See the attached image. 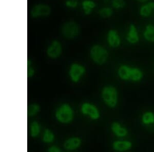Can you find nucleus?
I'll return each mask as SVG.
<instances>
[{"label": "nucleus", "mask_w": 154, "mask_h": 152, "mask_svg": "<svg viewBox=\"0 0 154 152\" xmlns=\"http://www.w3.org/2000/svg\"><path fill=\"white\" fill-rule=\"evenodd\" d=\"M82 7L85 14L89 15L96 7V4L91 0H85L82 3Z\"/></svg>", "instance_id": "18"}, {"label": "nucleus", "mask_w": 154, "mask_h": 152, "mask_svg": "<svg viewBox=\"0 0 154 152\" xmlns=\"http://www.w3.org/2000/svg\"><path fill=\"white\" fill-rule=\"evenodd\" d=\"M112 5L114 9H123L126 5V2L125 0H112Z\"/></svg>", "instance_id": "21"}, {"label": "nucleus", "mask_w": 154, "mask_h": 152, "mask_svg": "<svg viewBox=\"0 0 154 152\" xmlns=\"http://www.w3.org/2000/svg\"><path fill=\"white\" fill-rule=\"evenodd\" d=\"M131 67L128 65H121L118 70V75L123 81H130Z\"/></svg>", "instance_id": "14"}, {"label": "nucleus", "mask_w": 154, "mask_h": 152, "mask_svg": "<svg viewBox=\"0 0 154 152\" xmlns=\"http://www.w3.org/2000/svg\"><path fill=\"white\" fill-rule=\"evenodd\" d=\"M136 1L137 2H139V3L143 4L146 3L150 1L149 0H136Z\"/></svg>", "instance_id": "28"}, {"label": "nucleus", "mask_w": 154, "mask_h": 152, "mask_svg": "<svg viewBox=\"0 0 154 152\" xmlns=\"http://www.w3.org/2000/svg\"><path fill=\"white\" fill-rule=\"evenodd\" d=\"M56 117L58 121L62 123L70 122L73 117L72 108L69 105L64 104L57 111Z\"/></svg>", "instance_id": "4"}, {"label": "nucleus", "mask_w": 154, "mask_h": 152, "mask_svg": "<svg viewBox=\"0 0 154 152\" xmlns=\"http://www.w3.org/2000/svg\"><path fill=\"white\" fill-rule=\"evenodd\" d=\"M154 11V1H149L140 7L139 14L143 18H148Z\"/></svg>", "instance_id": "13"}, {"label": "nucleus", "mask_w": 154, "mask_h": 152, "mask_svg": "<svg viewBox=\"0 0 154 152\" xmlns=\"http://www.w3.org/2000/svg\"><path fill=\"white\" fill-rule=\"evenodd\" d=\"M99 14L104 19L110 18L113 14V10L110 7H103L99 11Z\"/></svg>", "instance_id": "20"}, {"label": "nucleus", "mask_w": 154, "mask_h": 152, "mask_svg": "<svg viewBox=\"0 0 154 152\" xmlns=\"http://www.w3.org/2000/svg\"><path fill=\"white\" fill-rule=\"evenodd\" d=\"M31 135L33 137H35L40 133V127L37 122H32L31 125Z\"/></svg>", "instance_id": "23"}, {"label": "nucleus", "mask_w": 154, "mask_h": 152, "mask_svg": "<svg viewBox=\"0 0 154 152\" xmlns=\"http://www.w3.org/2000/svg\"><path fill=\"white\" fill-rule=\"evenodd\" d=\"M107 40L110 47L117 48L121 45V40L118 32L115 29H110L107 33Z\"/></svg>", "instance_id": "6"}, {"label": "nucleus", "mask_w": 154, "mask_h": 152, "mask_svg": "<svg viewBox=\"0 0 154 152\" xmlns=\"http://www.w3.org/2000/svg\"><path fill=\"white\" fill-rule=\"evenodd\" d=\"M82 112L84 114L89 116L91 119L96 120L100 117V113L97 108L91 103H84L82 107Z\"/></svg>", "instance_id": "7"}, {"label": "nucleus", "mask_w": 154, "mask_h": 152, "mask_svg": "<svg viewBox=\"0 0 154 152\" xmlns=\"http://www.w3.org/2000/svg\"><path fill=\"white\" fill-rule=\"evenodd\" d=\"M106 1H109V0H106Z\"/></svg>", "instance_id": "29"}, {"label": "nucleus", "mask_w": 154, "mask_h": 152, "mask_svg": "<svg viewBox=\"0 0 154 152\" xmlns=\"http://www.w3.org/2000/svg\"><path fill=\"white\" fill-rule=\"evenodd\" d=\"M65 5L67 7L75 8L78 5L77 0H66L65 2Z\"/></svg>", "instance_id": "25"}, {"label": "nucleus", "mask_w": 154, "mask_h": 152, "mask_svg": "<svg viewBox=\"0 0 154 152\" xmlns=\"http://www.w3.org/2000/svg\"><path fill=\"white\" fill-rule=\"evenodd\" d=\"M48 151L49 152H60L61 150H60L59 149H58L56 147H51V148H49V150H48Z\"/></svg>", "instance_id": "26"}, {"label": "nucleus", "mask_w": 154, "mask_h": 152, "mask_svg": "<svg viewBox=\"0 0 154 152\" xmlns=\"http://www.w3.org/2000/svg\"><path fill=\"white\" fill-rule=\"evenodd\" d=\"M126 40L131 44H137L140 40L138 31L135 25L131 24L126 37Z\"/></svg>", "instance_id": "9"}, {"label": "nucleus", "mask_w": 154, "mask_h": 152, "mask_svg": "<svg viewBox=\"0 0 154 152\" xmlns=\"http://www.w3.org/2000/svg\"><path fill=\"white\" fill-rule=\"evenodd\" d=\"M51 9L49 6L44 4H38L33 6L30 11V15L33 18L47 16L51 13Z\"/></svg>", "instance_id": "5"}, {"label": "nucleus", "mask_w": 154, "mask_h": 152, "mask_svg": "<svg viewBox=\"0 0 154 152\" xmlns=\"http://www.w3.org/2000/svg\"><path fill=\"white\" fill-rule=\"evenodd\" d=\"M34 74V71L32 68L28 69V77H31Z\"/></svg>", "instance_id": "27"}, {"label": "nucleus", "mask_w": 154, "mask_h": 152, "mask_svg": "<svg viewBox=\"0 0 154 152\" xmlns=\"http://www.w3.org/2000/svg\"><path fill=\"white\" fill-rule=\"evenodd\" d=\"M81 142L78 138H72L66 140L64 143V148L68 150H73L77 149L81 145Z\"/></svg>", "instance_id": "17"}, {"label": "nucleus", "mask_w": 154, "mask_h": 152, "mask_svg": "<svg viewBox=\"0 0 154 152\" xmlns=\"http://www.w3.org/2000/svg\"><path fill=\"white\" fill-rule=\"evenodd\" d=\"M39 111H40V107L38 105H35V104L30 105L28 107V110H27L28 115L30 116L35 115V114H37L39 112Z\"/></svg>", "instance_id": "22"}, {"label": "nucleus", "mask_w": 154, "mask_h": 152, "mask_svg": "<svg viewBox=\"0 0 154 152\" xmlns=\"http://www.w3.org/2000/svg\"><path fill=\"white\" fill-rule=\"evenodd\" d=\"M144 38L148 42L154 43V25L149 24L145 27L143 32Z\"/></svg>", "instance_id": "15"}, {"label": "nucleus", "mask_w": 154, "mask_h": 152, "mask_svg": "<svg viewBox=\"0 0 154 152\" xmlns=\"http://www.w3.org/2000/svg\"><path fill=\"white\" fill-rule=\"evenodd\" d=\"M85 71V69L84 67L76 64L72 65L69 71V75L72 81L74 82H77Z\"/></svg>", "instance_id": "10"}, {"label": "nucleus", "mask_w": 154, "mask_h": 152, "mask_svg": "<svg viewBox=\"0 0 154 152\" xmlns=\"http://www.w3.org/2000/svg\"><path fill=\"white\" fill-rule=\"evenodd\" d=\"M62 46L58 40H54L47 50V54L49 58H56L59 57L62 53Z\"/></svg>", "instance_id": "8"}, {"label": "nucleus", "mask_w": 154, "mask_h": 152, "mask_svg": "<svg viewBox=\"0 0 154 152\" xmlns=\"http://www.w3.org/2000/svg\"><path fill=\"white\" fill-rule=\"evenodd\" d=\"M133 143L129 140H117L112 143V148L118 152H125L131 150Z\"/></svg>", "instance_id": "11"}, {"label": "nucleus", "mask_w": 154, "mask_h": 152, "mask_svg": "<svg viewBox=\"0 0 154 152\" xmlns=\"http://www.w3.org/2000/svg\"><path fill=\"white\" fill-rule=\"evenodd\" d=\"M62 33L65 38L72 39L79 35L80 28L75 22L69 21L64 23L62 27Z\"/></svg>", "instance_id": "3"}, {"label": "nucleus", "mask_w": 154, "mask_h": 152, "mask_svg": "<svg viewBox=\"0 0 154 152\" xmlns=\"http://www.w3.org/2000/svg\"><path fill=\"white\" fill-rule=\"evenodd\" d=\"M143 73L142 70L137 67H131L130 81L138 82L143 77Z\"/></svg>", "instance_id": "16"}, {"label": "nucleus", "mask_w": 154, "mask_h": 152, "mask_svg": "<svg viewBox=\"0 0 154 152\" xmlns=\"http://www.w3.org/2000/svg\"><path fill=\"white\" fill-rule=\"evenodd\" d=\"M90 56L97 64L102 65L106 61L109 57V53L102 46L95 45L91 49Z\"/></svg>", "instance_id": "2"}, {"label": "nucleus", "mask_w": 154, "mask_h": 152, "mask_svg": "<svg viewBox=\"0 0 154 152\" xmlns=\"http://www.w3.org/2000/svg\"><path fill=\"white\" fill-rule=\"evenodd\" d=\"M102 97L108 107L111 108H115L118 100L117 90L114 86H105L102 91Z\"/></svg>", "instance_id": "1"}, {"label": "nucleus", "mask_w": 154, "mask_h": 152, "mask_svg": "<svg viewBox=\"0 0 154 152\" xmlns=\"http://www.w3.org/2000/svg\"><path fill=\"white\" fill-rule=\"evenodd\" d=\"M142 122L145 125L154 124V113L152 111H146L142 114Z\"/></svg>", "instance_id": "19"}, {"label": "nucleus", "mask_w": 154, "mask_h": 152, "mask_svg": "<svg viewBox=\"0 0 154 152\" xmlns=\"http://www.w3.org/2000/svg\"><path fill=\"white\" fill-rule=\"evenodd\" d=\"M111 130L114 134L118 137H126L128 133V129L118 122H112L111 125Z\"/></svg>", "instance_id": "12"}, {"label": "nucleus", "mask_w": 154, "mask_h": 152, "mask_svg": "<svg viewBox=\"0 0 154 152\" xmlns=\"http://www.w3.org/2000/svg\"><path fill=\"white\" fill-rule=\"evenodd\" d=\"M54 139V135L53 133L49 131V130H46L44 133L43 136V141L45 142H51Z\"/></svg>", "instance_id": "24"}]
</instances>
